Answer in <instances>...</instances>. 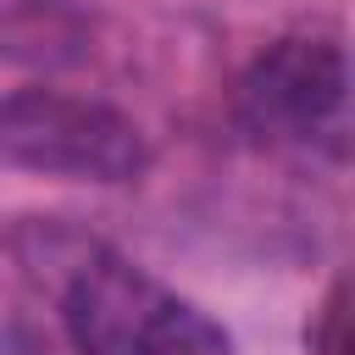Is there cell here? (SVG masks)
<instances>
[{
	"mask_svg": "<svg viewBox=\"0 0 355 355\" xmlns=\"http://www.w3.org/2000/svg\"><path fill=\"white\" fill-rule=\"evenodd\" d=\"M55 305L78 355H239L200 305L178 300L144 266L94 244L67 266Z\"/></svg>",
	"mask_w": 355,
	"mask_h": 355,
	"instance_id": "cell-1",
	"label": "cell"
},
{
	"mask_svg": "<svg viewBox=\"0 0 355 355\" xmlns=\"http://www.w3.org/2000/svg\"><path fill=\"white\" fill-rule=\"evenodd\" d=\"M0 155L11 172H44L72 183H133L150 166V144L133 116L105 100L61 89H11L0 105Z\"/></svg>",
	"mask_w": 355,
	"mask_h": 355,
	"instance_id": "cell-2",
	"label": "cell"
},
{
	"mask_svg": "<svg viewBox=\"0 0 355 355\" xmlns=\"http://www.w3.org/2000/svg\"><path fill=\"white\" fill-rule=\"evenodd\" d=\"M349 100V55L327 33L272 39L239 78L233 111L261 139H305L338 116Z\"/></svg>",
	"mask_w": 355,
	"mask_h": 355,
	"instance_id": "cell-3",
	"label": "cell"
},
{
	"mask_svg": "<svg viewBox=\"0 0 355 355\" xmlns=\"http://www.w3.org/2000/svg\"><path fill=\"white\" fill-rule=\"evenodd\" d=\"M311 355H355V283H338L316 316Z\"/></svg>",
	"mask_w": 355,
	"mask_h": 355,
	"instance_id": "cell-4",
	"label": "cell"
}]
</instances>
